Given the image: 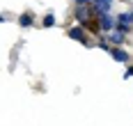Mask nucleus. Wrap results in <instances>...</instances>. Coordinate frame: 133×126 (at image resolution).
<instances>
[{
	"label": "nucleus",
	"instance_id": "obj_1",
	"mask_svg": "<svg viewBox=\"0 0 133 126\" xmlns=\"http://www.w3.org/2000/svg\"><path fill=\"white\" fill-rule=\"evenodd\" d=\"M110 5H112V0H92V12H96V14H108L110 12Z\"/></svg>",
	"mask_w": 133,
	"mask_h": 126
},
{
	"label": "nucleus",
	"instance_id": "obj_2",
	"mask_svg": "<svg viewBox=\"0 0 133 126\" xmlns=\"http://www.w3.org/2000/svg\"><path fill=\"white\" fill-rule=\"evenodd\" d=\"M99 16H101V30H103V32H112L117 23H115V21H112L108 14H99Z\"/></svg>",
	"mask_w": 133,
	"mask_h": 126
},
{
	"label": "nucleus",
	"instance_id": "obj_3",
	"mask_svg": "<svg viewBox=\"0 0 133 126\" xmlns=\"http://www.w3.org/2000/svg\"><path fill=\"white\" fill-rule=\"evenodd\" d=\"M66 34H69L71 39H76V41H83V44H85V30L78 28V25H76V28H69V32H66Z\"/></svg>",
	"mask_w": 133,
	"mask_h": 126
},
{
	"label": "nucleus",
	"instance_id": "obj_4",
	"mask_svg": "<svg viewBox=\"0 0 133 126\" xmlns=\"http://www.w3.org/2000/svg\"><path fill=\"white\" fill-rule=\"evenodd\" d=\"M110 55L115 57L117 62H129V53H126L124 48H112V51H110Z\"/></svg>",
	"mask_w": 133,
	"mask_h": 126
},
{
	"label": "nucleus",
	"instance_id": "obj_5",
	"mask_svg": "<svg viewBox=\"0 0 133 126\" xmlns=\"http://www.w3.org/2000/svg\"><path fill=\"white\" fill-rule=\"evenodd\" d=\"M32 21H35V18H32V14H30V12H25V14L18 18V25H21V28H30V25H32Z\"/></svg>",
	"mask_w": 133,
	"mask_h": 126
},
{
	"label": "nucleus",
	"instance_id": "obj_6",
	"mask_svg": "<svg viewBox=\"0 0 133 126\" xmlns=\"http://www.w3.org/2000/svg\"><path fill=\"white\" fill-rule=\"evenodd\" d=\"M74 14H76V18H78V21H85V18H87V16L92 14V12H90V9H85V7H80V5H78Z\"/></svg>",
	"mask_w": 133,
	"mask_h": 126
},
{
	"label": "nucleus",
	"instance_id": "obj_7",
	"mask_svg": "<svg viewBox=\"0 0 133 126\" xmlns=\"http://www.w3.org/2000/svg\"><path fill=\"white\" fill-rule=\"evenodd\" d=\"M117 21L131 28V25H133V12H131V14H126V12H124V14H119V16H117Z\"/></svg>",
	"mask_w": 133,
	"mask_h": 126
},
{
	"label": "nucleus",
	"instance_id": "obj_8",
	"mask_svg": "<svg viewBox=\"0 0 133 126\" xmlns=\"http://www.w3.org/2000/svg\"><path fill=\"white\" fill-rule=\"evenodd\" d=\"M55 25V16L53 14H46L44 16V28H53Z\"/></svg>",
	"mask_w": 133,
	"mask_h": 126
},
{
	"label": "nucleus",
	"instance_id": "obj_9",
	"mask_svg": "<svg viewBox=\"0 0 133 126\" xmlns=\"http://www.w3.org/2000/svg\"><path fill=\"white\" fill-rule=\"evenodd\" d=\"M110 41L122 44V41H124V32H119V30H117V32H112V34H110Z\"/></svg>",
	"mask_w": 133,
	"mask_h": 126
},
{
	"label": "nucleus",
	"instance_id": "obj_10",
	"mask_svg": "<svg viewBox=\"0 0 133 126\" xmlns=\"http://www.w3.org/2000/svg\"><path fill=\"white\" fill-rule=\"evenodd\" d=\"M131 76H133V67H129V69L124 71V78H131Z\"/></svg>",
	"mask_w": 133,
	"mask_h": 126
},
{
	"label": "nucleus",
	"instance_id": "obj_11",
	"mask_svg": "<svg viewBox=\"0 0 133 126\" xmlns=\"http://www.w3.org/2000/svg\"><path fill=\"white\" fill-rule=\"evenodd\" d=\"M78 5H85V2H92V0H76Z\"/></svg>",
	"mask_w": 133,
	"mask_h": 126
}]
</instances>
